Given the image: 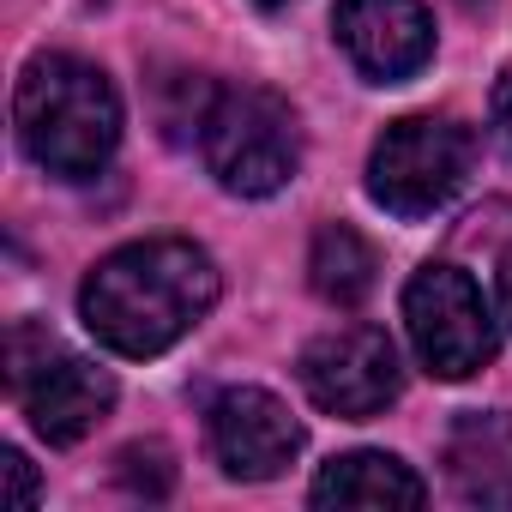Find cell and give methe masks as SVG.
<instances>
[{
	"mask_svg": "<svg viewBox=\"0 0 512 512\" xmlns=\"http://www.w3.org/2000/svg\"><path fill=\"white\" fill-rule=\"evenodd\" d=\"M217 266L211 253L181 241V235H157V241H127L109 260H97V272L79 290V320L85 332L115 350V356H163L169 344H181L211 308H217Z\"/></svg>",
	"mask_w": 512,
	"mask_h": 512,
	"instance_id": "6da1fadb",
	"label": "cell"
},
{
	"mask_svg": "<svg viewBox=\"0 0 512 512\" xmlns=\"http://www.w3.org/2000/svg\"><path fill=\"white\" fill-rule=\"evenodd\" d=\"M19 145L55 181H91L121 145V97L103 67L79 55H37L13 97Z\"/></svg>",
	"mask_w": 512,
	"mask_h": 512,
	"instance_id": "7a4b0ae2",
	"label": "cell"
},
{
	"mask_svg": "<svg viewBox=\"0 0 512 512\" xmlns=\"http://www.w3.org/2000/svg\"><path fill=\"white\" fill-rule=\"evenodd\" d=\"M199 157L235 199H266L302 169L296 109L266 85H217L199 121Z\"/></svg>",
	"mask_w": 512,
	"mask_h": 512,
	"instance_id": "3957f363",
	"label": "cell"
},
{
	"mask_svg": "<svg viewBox=\"0 0 512 512\" xmlns=\"http://www.w3.org/2000/svg\"><path fill=\"white\" fill-rule=\"evenodd\" d=\"M7 392L49 446L85 440L115 410V380L97 362L73 356L43 326H13L7 332Z\"/></svg>",
	"mask_w": 512,
	"mask_h": 512,
	"instance_id": "277c9868",
	"label": "cell"
},
{
	"mask_svg": "<svg viewBox=\"0 0 512 512\" xmlns=\"http://www.w3.org/2000/svg\"><path fill=\"white\" fill-rule=\"evenodd\" d=\"M476 139L446 115H404L380 133L368 157V199L392 217H434L470 181Z\"/></svg>",
	"mask_w": 512,
	"mask_h": 512,
	"instance_id": "5b68a950",
	"label": "cell"
},
{
	"mask_svg": "<svg viewBox=\"0 0 512 512\" xmlns=\"http://www.w3.org/2000/svg\"><path fill=\"white\" fill-rule=\"evenodd\" d=\"M404 332L416 344V362L440 380H470L494 362V314L470 272L458 266H422L404 284Z\"/></svg>",
	"mask_w": 512,
	"mask_h": 512,
	"instance_id": "8992f818",
	"label": "cell"
},
{
	"mask_svg": "<svg viewBox=\"0 0 512 512\" xmlns=\"http://www.w3.org/2000/svg\"><path fill=\"white\" fill-rule=\"evenodd\" d=\"M302 374V392L326 410V416H344V422H368L380 416L398 386H404V368H398V350L380 326H338L326 338H314L296 362Z\"/></svg>",
	"mask_w": 512,
	"mask_h": 512,
	"instance_id": "52a82bcc",
	"label": "cell"
},
{
	"mask_svg": "<svg viewBox=\"0 0 512 512\" xmlns=\"http://www.w3.org/2000/svg\"><path fill=\"white\" fill-rule=\"evenodd\" d=\"M205 440L223 476L235 482H272L296 464L302 452V422L290 416L284 398L260 392V386H229L223 398H211L205 410Z\"/></svg>",
	"mask_w": 512,
	"mask_h": 512,
	"instance_id": "ba28073f",
	"label": "cell"
},
{
	"mask_svg": "<svg viewBox=\"0 0 512 512\" xmlns=\"http://www.w3.org/2000/svg\"><path fill=\"white\" fill-rule=\"evenodd\" d=\"M332 25L356 73H368L374 85H398L434 55V19L422 0H338Z\"/></svg>",
	"mask_w": 512,
	"mask_h": 512,
	"instance_id": "9c48e42d",
	"label": "cell"
},
{
	"mask_svg": "<svg viewBox=\"0 0 512 512\" xmlns=\"http://www.w3.org/2000/svg\"><path fill=\"white\" fill-rule=\"evenodd\" d=\"M446 476L470 506H512V416L464 410L446 434Z\"/></svg>",
	"mask_w": 512,
	"mask_h": 512,
	"instance_id": "30bf717a",
	"label": "cell"
},
{
	"mask_svg": "<svg viewBox=\"0 0 512 512\" xmlns=\"http://www.w3.org/2000/svg\"><path fill=\"white\" fill-rule=\"evenodd\" d=\"M314 506H362V512H380V506H422L428 500V482L392 458V452H344L332 458L314 488H308Z\"/></svg>",
	"mask_w": 512,
	"mask_h": 512,
	"instance_id": "8fae6325",
	"label": "cell"
},
{
	"mask_svg": "<svg viewBox=\"0 0 512 512\" xmlns=\"http://www.w3.org/2000/svg\"><path fill=\"white\" fill-rule=\"evenodd\" d=\"M374 272H380L374 247H368L350 223H326V229L314 235V247H308V284H314V296L332 302V308H356V302L374 290Z\"/></svg>",
	"mask_w": 512,
	"mask_h": 512,
	"instance_id": "7c38bea8",
	"label": "cell"
},
{
	"mask_svg": "<svg viewBox=\"0 0 512 512\" xmlns=\"http://www.w3.org/2000/svg\"><path fill=\"white\" fill-rule=\"evenodd\" d=\"M121 482L133 494H145V500H163L169 494V458H163V446H127L121 452Z\"/></svg>",
	"mask_w": 512,
	"mask_h": 512,
	"instance_id": "4fadbf2b",
	"label": "cell"
},
{
	"mask_svg": "<svg viewBox=\"0 0 512 512\" xmlns=\"http://www.w3.org/2000/svg\"><path fill=\"white\" fill-rule=\"evenodd\" d=\"M488 115H494V139L512 151V67L494 79V97H488Z\"/></svg>",
	"mask_w": 512,
	"mask_h": 512,
	"instance_id": "5bb4252c",
	"label": "cell"
},
{
	"mask_svg": "<svg viewBox=\"0 0 512 512\" xmlns=\"http://www.w3.org/2000/svg\"><path fill=\"white\" fill-rule=\"evenodd\" d=\"M7 476H13V506H31L37 500V476H31L25 452H7Z\"/></svg>",
	"mask_w": 512,
	"mask_h": 512,
	"instance_id": "9a60e30c",
	"label": "cell"
},
{
	"mask_svg": "<svg viewBox=\"0 0 512 512\" xmlns=\"http://www.w3.org/2000/svg\"><path fill=\"white\" fill-rule=\"evenodd\" d=\"M494 290H500V314H506V326H512V247L500 253V272H494Z\"/></svg>",
	"mask_w": 512,
	"mask_h": 512,
	"instance_id": "2e32d148",
	"label": "cell"
},
{
	"mask_svg": "<svg viewBox=\"0 0 512 512\" xmlns=\"http://www.w3.org/2000/svg\"><path fill=\"white\" fill-rule=\"evenodd\" d=\"M266 7H284V0H266Z\"/></svg>",
	"mask_w": 512,
	"mask_h": 512,
	"instance_id": "e0dca14e",
	"label": "cell"
},
{
	"mask_svg": "<svg viewBox=\"0 0 512 512\" xmlns=\"http://www.w3.org/2000/svg\"><path fill=\"white\" fill-rule=\"evenodd\" d=\"M464 7H476V0H464Z\"/></svg>",
	"mask_w": 512,
	"mask_h": 512,
	"instance_id": "ac0fdd59",
	"label": "cell"
}]
</instances>
